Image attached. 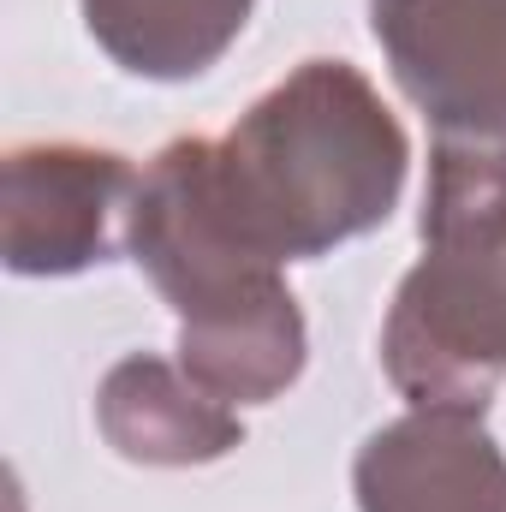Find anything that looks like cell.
<instances>
[{
    "mask_svg": "<svg viewBox=\"0 0 506 512\" xmlns=\"http://www.w3.org/2000/svg\"><path fill=\"white\" fill-rule=\"evenodd\" d=\"M215 143H167L126 203V251L179 316V364L227 405H268L304 376V316L274 256L233 233L209 173Z\"/></svg>",
    "mask_w": 506,
    "mask_h": 512,
    "instance_id": "7a4b0ae2",
    "label": "cell"
},
{
    "mask_svg": "<svg viewBox=\"0 0 506 512\" xmlns=\"http://www.w3.org/2000/svg\"><path fill=\"white\" fill-rule=\"evenodd\" d=\"M126 155L90 143H18L6 155V209L0 245L6 268L30 280L84 274L114 256V215L131 203Z\"/></svg>",
    "mask_w": 506,
    "mask_h": 512,
    "instance_id": "5b68a950",
    "label": "cell"
},
{
    "mask_svg": "<svg viewBox=\"0 0 506 512\" xmlns=\"http://www.w3.org/2000/svg\"><path fill=\"white\" fill-rule=\"evenodd\" d=\"M381 370L411 405L489 411L506 376V197H423V256L393 292Z\"/></svg>",
    "mask_w": 506,
    "mask_h": 512,
    "instance_id": "3957f363",
    "label": "cell"
},
{
    "mask_svg": "<svg viewBox=\"0 0 506 512\" xmlns=\"http://www.w3.org/2000/svg\"><path fill=\"white\" fill-rule=\"evenodd\" d=\"M358 512H506V453L471 405H411L358 447Z\"/></svg>",
    "mask_w": 506,
    "mask_h": 512,
    "instance_id": "8992f818",
    "label": "cell"
},
{
    "mask_svg": "<svg viewBox=\"0 0 506 512\" xmlns=\"http://www.w3.org/2000/svg\"><path fill=\"white\" fill-rule=\"evenodd\" d=\"M96 423L108 447L131 465H215L245 441V423L233 417L227 399L185 376V364H167L155 352L120 358L102 393H96Z\"/></svg>",
    "mask_w": 506,
    "mask_h": 512,
    "instance_id": "52a82bcc",
    "label": "cell"
},
{
    "mask_svg": "<svg viewBox=\"0 0 506 512\" xmlns=\"http://www.w3.org/2000/svg\"><path fill=\"white\" fill-rule=\"evenodd\" d=\"M256 0H84L96 48L149 84L203 78L251 24Z\"/></svg>",
    "mask_w": 506,
    "mask_h": 512,
    "instance_id": "ba28073f",
    "label": "cell"
},
{
    "mask_svg": "<svg viewBox=\"0 0 506 512\" xmlns=\"http://www.w3.org/2000/svg\"><path fill=\"white\" fill-rule=\"evenodd\" d=\"M411 143L346 60H304L209 155L233 233L274 262H310L376 233L405 191Z\"/></svg>",
    "mask_w": 506,
    "mask_h": 512,
    "instance_id": "6da1fadb",
    "label": "cell"
},
{
    "mask_svg": "<svg viewBox=\"0 0 506 512\" xmlns=\"http://www.w3.org/2000/svg\"><path fill=\"white\" fill-rule=\"evenodd\" d=\"M370 30L429 120V197H506V0H370Z\"/></svg>",
    "mask_w": 506,
    "mask_h": 512,
    "instance_id": "277c9868",
    "label": "cell"
}]
</instances>
